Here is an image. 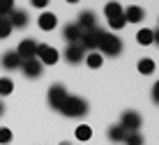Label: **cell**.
Wrapping results in <instances>:
<instances>
[{
    "instance_id": "obj_1",
    "label": "cell",
    "mask_w": 159,
    "mask_h": 145,
    "mask_svg": "<svg viewBox=\"0 0 159 145\" xmlns=\"http://www.w3.org/2000/svg\"><path fill=\"white\" fill-rule=\"evenodd\" d=\"M60 111H62L67 118H83L88 113V102L83 97H72V94H67V99H65V104H62Z\"/></svg>"
},
{
    "instance_id": "obj_2",
    "label": "cell",
    "mask_w": 159,
    "mask_h": 145,
    "mask_svg": "<svg viewBox=\"0 0 159 145\" xmlns=\"http://www.w3.org/2000/svg\"><path fill=\"white\" fill-rule=\"evenodd\" d=\"M97 48H99L102 53H106V55H120V51H122V42H120V37L111 35V32H104Z\"/></svg>"
},
{
    "instance_id": "obj_3",
    "label": "cell",
    "mask_w": 159,
    "mask_h": 145,
    "mask_svg": "<svg viewBox=\"0 0 159 145\" xmlns=\"http://www.w3.org/2000/svg\"><path fill=\"white\" fill-rule=\"evenodd\" d=\"M104 12H106V19H108V25L111 28H116V30L118 28H125V23H127L125 21V9L118 2H108Z\"/></svg>"
},
{
    "instance_id": "obj_4",
    "label": "cell",
    "mask_w": 159,
    "mask_h": 145,
    "mask_svg": "<svg viewBox=\"0 0 159 145\" xmlns=\"http://www.w3.org/2000/svg\"><path fill=\"white\" fill-rule=\"evenodd\" d=\"M102 35H104V30H102L99 25H97V28H92V30H83V35H81L79 44L83 46V51H85V48L95 51V48L99 46V39H102Z\"/></svg>"
},
{
    "instance_id": "obj_5",
    "label": "cell",
    "mask_w": 159,
    "mask_h": 145,
    "mask_svg": "<svg viewBox=\"0 0 159 145\" xmlns=\"http://www.w3.org/2000/svg\"><path fill=\"white\" fill-rule=\"evenodd\" d=\"M65 99H67V90H65L62 83H56V85H51V90H48V104H51V108L60 111L65 104Z\"/></svg>"
},
{
    "instance_id": "obj_6",
    "label": "cell",
    "mask_w": 159,
    "mask_h": 145,
    "mask_svg": "<svg viewBox=\"0 0 159 145\" xmlns=\"http://www.w3.org/2000/svg\"><path fill=\"white\" fill-rule=\"evenodd\" d=\"M120 127H122L125 131H139V127H141V115L136 113V111H125L122 113V118H120Z\"/></svg>"
},
{
    "instance_id": "obj_7",
    "label": "cell",
    "mask_w": 159,
    "mask_h": 145,
    "mask_svg": "<svg viewBox=\"0 0 159 145\" xmlns=\"http://www.w3.org/2000/svg\"><path fill=\"white\" fill-rule=\"evenodd\" d=\"M35 58H39L42 65H53L58 60V51L53 46H48V44H37V55Z\"/></svg>"
},
{
    "instance_id": "obj_8",
    "label": "cell",
    "mask_w": 159,
    "mask_h": 145,
    "mask_svg": "<svg viewBox=\"0 0 159 145\" xmlns=\"http://www.w3.org/2000/svg\"><path fill=\"white\" fill-rule=\"evenodd\" d=\"M16 55L21 58V62H23V60H32L37 55V42L23 39V42L19 44V48H16Z\"/></svg>"
},
{
    "instance_id": "obj_9",
    "label": "cell",
    "mask_w": 159,
    "mask_h": 145,
    "mask_svg": "<svg viewBox=\"0 0 159 145\" xmlns=\"http://www.w3.org/2000/svg\"><path fill=\"white\" fill-rule=\"evenodd\" d=\"M83 58H85V51H83V46H81L79 42H76V44H69V46L65 48V60H67V62L79 65Z\"/></svg>"
},
{
    "instance_id": "obj_10",
    "label": "cell",
    "mask_w": 159,
    "mask_h": 145,
    "mask_svg": "<svg viewBox=\"0 0 159 145\" xmlns=\"http://www.w3.org/2000/svg\"><path fill=\"white\" fill-rule=\"evenodd\" d=\"M21 67H23V74L28 76V79H37V76H42V69H44V65H42L37 58L23 60V62H21Z\"/></svg>"
},
{
    "instance_id": "obj_11",
    "label": "cell",
    "mask_w": 159,
    "mask_h": 145,
    "mask_svg": "<svg viewBox=\"0 0 159 145\" xmlns=\"http://www.w3.org/2000/svg\"><path fill=\"white\" fill-rule=\"evenodd\" d=\"M76 25H79L81 30H92V28H97V16H95V12H88V9H85V12H81Z\"/></svg>"
},
{
    "instance_id": "obj_12",
    "label": "cell",
    "mask_w": 159,
    "mask_h": 145,
    "mask_svg": "<svg viewBox=\"0 0 159 145\" xmlns=\"http://www.w3.org/2000/svg\"><path fill=\"white\" fill-rule=\"evenodd\" d=\"M0 62H2L5 69H19L21 67V58L16 55V51H7V53H2V58H0Z\"/></svg>"
},
{
    "instance_id": "obj_13",
    "label": "cell",
    "mask_w": 159,
    "mask_h": 145,
    "mask_svg": "<svg viewBox=\"0 0 159 145\" xmlns=\"http://www.w3.org/2000/svg\"><path fill=\"white\" fill-rule=\"evenodd\" d=\"M143 19H145V12L141 7H136V5H131V7L125 9V21H127V23H141Z\"/></svg>"
},
{
    "instance_id": "obj_14",
    "label": "cell",
    "mask_w": 159,
    "mask_h": 145,
    "mask_svg": "<svg viewBox=\"0 0 159 145\" xmlns=\"http://www.w3.org/2000/svg\"><path fill=\"white\" fill-rule=\"evenodd\" d=\"M62 35H65V39H67L69 44H76L81 39V35H83V30H81L76 23H67V25H65V30H62Z\"/></svg>"
},
{
    "instance_id": "obj_15",
    "label": "cell",
    "mask_w": 159,
    "mask_h": 145,
    "mask_svg": "<svg viewBox=\"0 0 159 145\" xmlns=\"http://www.w3.org/2000/svg\"><path fill=\"white\" fill-rule=\"evenodd\" d=\"M7 19H9V23H12V28H25V25H28V21H30L28 14H25L23 9H14Z\"/></svg>"
},
{
    "instance_id": "obj_16",
    "label": "cell",
    "mask_w": 159,
    "mask_h": 145,
    "mask_svg": "<svg viewBox=\"0 0 159 145\" xmlns=\"http://www.w3.org/2000/svg\"><path fill=\"white\" fill-rule=\"evenodd\" d=\"M39 28L42 30H53V28L58 25V19H56V14H51V12H44L42 16H39Z\"/></svg>"
},
{
    "instance_id": "obj_17",
    "label": "cell",
    "mask_w": 159,
    "mask_h": 145,
    "mask_svg": "<svg viewBox=\"0 0 159 145\" xmlns=\"http://www.w3.org/2000/svg\"><path fill=\"white\" fill-rule=\"evenodd\" d=\"M125 136H127V131L122 129V127H111V129H108V138H111L113 143H122L125 141Z\"/></svg>"
},
{
    "instance_id": "obj_18",
    "label": "cell",
    "mask_w": 159,
    "mask_h": 145,
    "mask_svg": "<svg viewBox=\"0 0 159 145\" xmlns=\"http://www.w3.org/2000/svg\"><path fill=\"white\" fill-rule=\"evenodd\" d=\"M14 28L9 23L7 16H0V39H5V37H9V32H12Z\"/></svg>"
},
{
    "instance_id": "obj_19",
    "label": "cell",
    "mask_w": 159,
    "mask_h": 145,
    "mask_svg": "<svg viewBox=\"0 0 159 145\" xmlns=\"http://www.w3.org/2000/svg\"><path fill=\"white\" fill-rule=\"evenodd\" d=\"M90 136H92V129L88 125H79L76 127V138H79V141H90Z\"/></svg>"
},
{
    "instance_id": "obj_20",
    "label": "cell",
    "mask_w": 159,
    "mask_h": 145,
    "mask_svg": "<svg viewBox=\"0 0 159 145\" xmlns=\"http://www.w3.org/2000/svg\"><path fill=\"white\" fill-rule=\"evenodd\" d=\"M122 143H127V145H143V136H141L139 131H129Z\"/></svg>"
},
{
    "instance_id": "obj_21",
    "label": "cell",
    "mask_w": 159,
    "mask_h": 145,
    "mask_svg": "<svg viewBox=\"0 0 159 145\" xmlns=\"http://www.w3.org/2000/svg\"><path fill=\"white\" fill-rule=\"evenodd\" d=\"M136 39H139V44H143V46H148V44H152V30H148V28H143V30H139Z\"/></svg>"
},
{
    "instance_id": "obj_22",
    "label": "cell",
    "mask_w": 159,
    "mask_h": 145,
    "mask_svg": "<svg viewBox=\"0 0 159 145\" xmlns=\"http://www.w3.org/2000/svg\"><path fill=\"white\" fill-rule=\"evenodd\" d=\"M139 71L141 74H152V71H155V62H152L150 58H143L139 62Z\"/></svg>"
},
{
    "instance_id": "obj_23",
    "label": "cell",
    "mask_w": 159,
    "mask_h": 145,
    "mask_svg": "<svg viewBox=\"0 0 159 145\" xmlns=\"http://www.w3.org/2000/svg\"><path fill=\"white\" fill-rule=\"evenodd\" d=\"M14 12V0H0V16H9Z\"/></svg>"
},
{
    "instance_id": "obj_24",
    "label": "cell",
    "mask_w": 159,
    "mask_h": 145,
    "mask_svg": "<svg viewBox=\"0 0 159 145\" xmlns=\"http://www.w3.org/2000/svg\"><path fill=\"white\" fill-rule=\"evenodd\" d=\"M85 60H88V67H92V69L102 67V53H90Z\"/></svg>"
},
{
    "instance_id": "obj_25",
    "label": "cell",
    "mask_w": 159,
    "mask_h": 145,
    "mask_svg": "<svg viewBox=\"0 0 159 145\" xmlns=\"http://www.w3.org/2000/svg\"><path fill=\"white\" fill-rule=\"evenodd\" d=\"M14 90V83L9 79H0V94H9Z\"/></svg>"
},
{
    "instance_id": "obj_26",
    "label": "cell",
    "mask_w": 159,
    "mask_h": 145,
    "mask_svg": "<svg viewBox=\"0 0 159 145\" xmlns=\"http://www.w3.org/2000/svg\"><path fill=\"white\" fill-rule=\"evenodd\" d=\"M9 141H12V131L2 127V129H0V143H2V145H7Z\"/></svg>"
},
{
    "instance_id": "obj_27",
    "label": "cell",
    "mask_w": 159,
    "mask_h": 145,
    "mask_svg": "<svg viewBox=\"0 0 159 145\" xmlns=\"http://www.w3.org/2000/svg\"><path fill=\"white\" fill-rule=\"evenodd\" d=\"M30 2H32V7H37V9H44V7L48 5V0H30Z\"/></svg>"
},
{
    "instance_id": "obj_28",
    "label": "cell",
    "mask_w": 159,
    "mask_h": 145,
    "mask_svg": "<svg viewBox=\"0 0 159 145\" xmlns=\"http://www.w3.org/2000/svg\"><path fill=\"white\" fill-rule=\"evenodd\" d=\"M152 99H155V104H159V81L155 83V88H152Z\"/></svg>"
},
{
    "instance_id": "obj_29",
    "label": "cell",
    "mask_w": 159,
    "mask_h": 145,
    "mask_svg": "<svg viewBox=\"0 0 159 145\" xmlns=\"http://www.w3.org/2000/svg\"><path fill=\"white\" fill-rule=\"evenodd\" d=\"M152 42H157V44H159V30L152 32Z\"/></svg>"
},
{
    "instance_id": "obj_30",
    "label": "cell",
    "mask_w": 159,
    "mask_h": 145,
    "mask_svg": "<svg viewBox=\"0 0 159 145\" xmlns=\"http://www.w3.org/2000/svg\"><path fill=\"white\" fill-rule=\"evenodd\" d=\"M5 113V106H2V102H0V115H2Z\"/></svg>"
},
{
    "instance_id": "obj_31",
    "label": "cell",
    "mask_w": 159,
    "mask_h": 145,
    "mask_svg": "<svg viewBox=\"0 0 159 145\" xmlns=\"http://www.w3.org/2000/svg\"><path fill=\"white\" fill-rule=\"evenodd\" d=\"M67 2H79V0H67Z\"/></svg>"
},
{
    "instance_id": "obj_32",
    "label": "cell",
    "mask_w": 159,
    "mask_h": 145,
    "mask_svg": "<svg viewBox=\"0 0 159 145\" xmlns=\"http://www.w3.org/2000/svg\"><path fill=\"white\" fill-rule=\"evenodd\" d=\"M60 145H69V143H60Z\"/></svg>"
}]
</instances>
